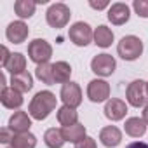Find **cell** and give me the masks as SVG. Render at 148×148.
Returning a JSON list of instances; mask_svg holds the SVG:
<instances>
[{"label": "cell", "instance_id": "29", "mask_svg": "<svg viewBox=\"0 0 148 148\" xmlns=\"http://www.w3.org/2000/svg\"><path fill=\"white\" fill-rule=\"evenodd\" d=\"M75 148H98V146H96V139L86 136L82 141H79V143L75 145Z\"/></svg>", "mask_w": 148, "mask_h": 148}, {"label": "cell", "instance_id": "3", "mask_svg": "<svg viewBox=\"0 0 148 148\" xmlns=\"http://www.w3.org/2000/svg\"><path fill=\"white\" fill-rule=\"evenodd\" d=\"M28 56L33 63H37V66L44 64V63H49V59L52 56V47L47 40L35 38L28 44Z\"/></svg>", "mask_w": 148, "mask_h": 148}, {"label": "cell", "instance_id": "13", "mask_svg": "<svg viewBox=\"0 0 148 148\" xmlns=\"http://www.w3.org/2000/svg\"><path fill=\"white\" fill-rule=\"evenodd\" d=\"M9 127L16 132V134H23V132H30L32 127V119L26 112H14V115L9 119Z\"/></svg>", "mask_w": 148, "mask_h": 148}, {"label": "cell", "instance_id": "35", "mask_svg": "<svg viewBox=\"0 0 148 148\" xmlns=\"http://www.w3.org/2000/svg\"><path fill=\"white\" fill-rule=\"evenodd\" d=\"M9 148H12V146H9Z\"/></svg>", "mask_w": 148, "mask_h": 148}, {"label": "cell", "instance_id": "34", "mask_svg": "<svg viewBox=\"0 0 148 148\" xmlns=\"http://www.w3.org/2000/svg\"><path fill=\"white\" fill-rule=\"evenodd\" d=\"M146 92H148V82H146Z\"/></svg>", "mask_w": 148, "mask_h": 148}, {"label": "cell", "instance_id": "31", "mask_svg": "<svg viewBox=\"0 0 148 148\" xmlns=\"http://www.w3.org/2000/svg\"><path fill=\"white\" fill-rule=\"evenodd\" d=\"M89 5L92 9H96V11H101V9H106L108 7V2H106V0H103V2H92V0H91Z\"/></svg>", "mask_w": 148, "mask_h": 148}, {"label": "cell", "instance_id": "27", "mask_svg": "<svg viewBox=\"0 0 148 148\" xmlns=\"http://www.w3.org/2000/svg\"><path fill=\"white\" fill-rule=\"evenodd\" d=\"M132 7L139 18H148V0H134Z\"/></svg>", "mask_w": 148, "mask_h": 148}, {"label": "cell", "instance_id": "15", "mask_svg": "<svg viewBox=\"0 0 148 148\" xmlns=\"http://www.w3.org/2000/svg\"><path fill=\"white\" fill-rule=\"evenodd\" d=\"M0 101H2V105L5 108H9V110L19 108L23 105V92L16 91L14 87H4L2 94H0Z\"/></svg>", "mask_w": 148, "mask_h": 148}, {"label": "cell", "instance_id": "10", "mask_svg": "<svg viewBox=\"0 0 148 148\" xmlns=\"http://www.w3.org/2000/svg\"><path fill=\"white\" fill-rule=\"evenodd\" d=\"M131 18V11H129V5L127 4H122V2H117L113 5H110L108 9V21L115 26H120V25H125Z\"/></svg>", "mask_w": 148, "mask_h": 148}, {"label": "cell", "instance_id": "17", "mask_svg": "<svg viewBox=\"0 0 148 148\" xmlns=\"http://www.w3.org/2000/svg\"><path fill=\"white\" fill-rule=\"evenodd\" d=\"M11 87H14L19 92H28L33 87V79H32V75H30L28 71L18 73V75L11 77Z\"/></svg>", "mask_w": 148, "mask_h": 148}, {"label": "cell", "instance_id": "23", "mask_svg": "<svg viewBox=\"0 0 148 148\" xmlns=\"http://www.w3.org/2000/svg\"><path fill=\"white\" fill-rule=\"evenodd\" d=\"M5 70L9 73H12V75H18V73H23L26 71V58L21 54V52H14L5 66Z\"/></svg>", "mask_w": 148, "mask_h": 148}, {"label": "cell", "instance_id": "9", "mask_svg": "<svg viewBox=\"0 0 148 148\" xmlns=\"http://www.w3.org/2000/svg\"><path fill=\"white\" fill-rule=\"evenodd\" d=\"M87 98L92 103L108 101V98H110V84L105 82V80H99V79L91 80L89 86H87Z\"/></svg>", "mask_w": 148, "mask_h": 148}, {"label": "cell", "instance_id": "6", "mask_svg": "<svg viewBox=\"0 0 148 148\" xmlns=\"http://www.w3.org/2000/svg\"><path fill=\"white\" fill-rule=\"evenodd\" d=\"M125 96H127V103L134 108H139V106H145L146 99H148V92H146V82L143 80H134L127 86V91H125Z\"/></svg>", "mask_w": 148, "mask_h": 148}, {"label": "cell", "instance_id": "1", "mask_svg": "<svg viewBox=\"0 0 148 148\" xmlns=\"http://www.w3.org/2000/svg\"><path fill=\"white\" fill-rule=\"evenodd\" d=\"M56 108V96L51 91H40L33 96L28 106V113L35 120H44Z\"/></svg>", "mask_w": 148, "mask_h": 148}, {"label": "cell", "instance_id": "33", "mask_svg": "<svg viewBox=\"0 0 148 148\" xmlns=\"http://www.w3.org/2000/svg\"><path fill=\"white\" fill-rule=\"evenodd\" d=\"M143 120H145L146 125H148V105H145V110H143Z\"/></svg>", "mask_w": 148, "mask_h": 148}, {"label": "cell", "instance_id": "30", "mask_svg": "<svg viewBox=\"0 0 148 148\" xmlns=\"http://www.w3.org/2000/svg\"><path fill=\"white\" fill-rule=\"evenodd\" d=\"M11 52H9V49L5 47V45H2V66L5 68L7 66V63H9V59H11Z\"/></svg>", "mask_w": 148, "mask_h": 148}, {"label": "cell", "instance_id": "18", "mask_svg": "<svg viewBox=\"0 0 148 148\" xmlns=\"http://www.w3.org/2000/svg\"><path fill=\"white\" fill-rule=\"evenodd\" d=\"M125 132L132 138H141L145 132H146V122L139 117H131L125 120V125H124Z\"/></svg>", "mask_w": 148, "mask_h": 148}, {"label": "cell", "instance_id": "22", "mask_svg": "<svg viewBox=\"0 0 148 148\" xmlns=\"http://www.w3.org/2000/svg\"><path fill=\"white\" fill-rule=\"evenodd\" d=\"M63 136H64V139L66 141H70V143H79V141H82L84 138H86V125H82V124H75V125H70V127H63Z\"/></svg>", "mask_w": 148, "mask_h": 148}, {"label": "cell", "instance_id": "7", "mask_svg": "<svg viewBox=\"0 0 148 148\" xmlns=\"http://www.w3.org/2000/svg\"><path fill=\"white\" fill-rule=\"evenodd\" d=\"M115 68H117V63H115L113 56H110V54H98L91 61V70L99 77H110L115 71Z\"/></svg>", "mask_w": 148, "mask_h": 148}, {"label": "cell", "instance_id": "24", "mask_svg": "<svg viewBox=\"0 0 148 148\" xmlns=\"http://www.w3.org/2000/svg\"><path fill=\"white\" fill-rule=\"evenodd\" d=\"M35 9H37V2H32V0H18L14 4V11L21 19L32 18L35 14Z\"/></svg>", "mask_w": 148, "mask_h": 148}, {"label": "cell", "instance_id": "14", "mask_svg": "<svg viewBox=\"0 0 148 148\" xmlns=\"http://www.w3.org/2000/svg\"><path fill=\"white\" fill-rule=\"evenodd\" d=\"M99 141L106 146V148H115L120 145L122 141V132L119 127L115 125H108V127H103L99 131Z\"/></svg>", "mask_w": 148, "mask_h": 148}, {"label": "cell", "instance_id": "4", "mask_svg": "<svg viewBox=\"0 0 148 148\" xmlns=\"http://www.w3.org/2000/svg\"><path fill=\"white\" fill-rule=\"evenodd\" d=\"M68 37H70V40L75 44V45L86 47V45L91 44V40H94V32H92V28H91L87 23L79 21V23H73V25L70 26Z\"/></svg>", "mask_w": 148, "mask_h": 148}, {"label": "cell", "instance_id": "5", "mask_svg": "<svg viewBox=\"0 0 148 148\" xmlns=\"http://www.w3.org/2000/svg\"><path fill=\"white\" fill-rule=\"evenodd\" d=\"M70 16H71L70 7L64 4H52L45 12L47 25L52 28H64L70 21Z\"/></svg>", "mask_w": 148, "mask_h": 148}, {"label": "cell", "instance_id": "2", "mask_svg": "<svg viewBox=\"0 0 148 148\" xmlns=\"http://www.w3.org/2000/svg\"><path fill=\"white\" fill-rule=\"evenodd\" d=\"M117 52H119V56H120L122 59H125V61H134V59H138V58L143 54V42H141L138 37H134V35H127V37H124V38L119 42Z\"/></svg>", "mask_w": 148, "mask_h": 148}, {"label": "cell", "instance_id": "21", "mask_svg": "<svg viewBox=\"0 0 148 148\" xmlns=\"http://www.w3.org/2000/svg\"><path fill=\"white\" fill-rule=\"evenodd\" d=\"M44 141L49 148H61L66 143V139L63 136V129H56V127H51V129L45 131Z\"/></svg>", "mask_w": 148, "mask_h": 148}, {"label": "cell", "instance_id": "16", "mask_svg": "<svg viewBox=\"0 0 148 148\" xmlns=\"http://www.w3.org/2000/svg\"><path fill=\"white\" fill-rule=\"evenodd\" d=\"M52 73H54V82L56 84H68L71 77V66L66 61H56L52 64Z\"/></svg>", "mask_w": 148, "mask_h": 148}, {"label": "cell", "instance_id": "20", "mask_svg": "<svg viewBox=\"0 0 148 148\" xmlns=\"http://www.w3.org/2000/svg\"><path fill=\"white\" fill-rule=\"evenodd\" d=\"M113 42V32L105 26V25H99L96 30H94V44L98 47H110Z\"/></svg>", "mask_w": 148, "mask_h": 148}, {"label": "cell", "instance_id": "32", "mask_svg": "<svg viewBox=\"0 0 148 148\" xmlns=\"http://www.w3.org/2000/svg\"><path fill=\"white\" fill-rule=\"evenodd\" d=\"M125 148H148V145H146V143H143V141H134V143L127 145Z\"/></svg>", "mask_w": 148, "mask_h": 148}, {"label": "cell", "instance_id": "8", "mask_svg": "<svg viewBox=\"0 0 148 148\" xmlns=\"http://www.w3.org/2000/svg\"><path fill=\"white\" fill-rule=\"evenodd\" d=\"M59 98L61 101L70 106V108H77L82 105V91H80V86L75 84V82H68L61 87V92H59Z\"/></svg>", "mask_w": 148, "mask_h": 148}, {"label": "cell", "instance_id": "25", "mask_svg": "<svg viewBox=\"0 0 148 148\" xmlns=\"http://www.w3.org/2000/svg\"><path fill=\"white\" fill-rule=\"evenodd\" d=\"M35 75L40 82L47 84V86H54V73H52V64L51 63H44V64H38L35 68Z\"/></svg>", "mask_w": 148, "mask_h": 148}, {"label": "cell", "instance_id": "11", "mask_svg": "<svg viewBox=\"0 0 148 148\" xmlns=\"http://www.w3.org/2000/svg\"><path fill=\"white\" fill-rule=\"evenodd\" d=\"M127 113V105L119 99V98H112L106 101L105 105V115L106 119H110L112 122H117V120H122Z\"/></svg>", "mask_w": 148, "mask_h": 148}, {"label": "cell", "instance_id": "26", "mask_svg": "<svg viewBox=\"0 0 148 148\" xmlns=\"http://www.w3.org/2000/svg\"><path fill=\"white\" fill-rule=\"evenodd\" d=\"M12 148H35L37 146V138L32 132H23V134H16V138L11 143Z\"/></svg>", "mask_w": 148, "mask_h": 148}, {"label": "cell", "instance_id": "19", "mask_svg": "<svg viewBox=\"0 0 148 148\" xmlns=\"http://www.w3.org/2000/svg\"><path fill=\"white\" fill-rule=\"evenodd\" d=\"M58 122L63 125V127H70V125H75L79 122V113L75 108H70L66 105H63L59 110H58Z\"/></svg>", "mask_w": 148, "mask_h": 148}, {"label": "cell", "instance_id": "28", "mask_svg": "<svg viewBox=\"0 0 148 148\" xmlns=\"http://www.w3.org/2000/svg\"><path fill=\"white\" fill-rule=\"evenodd\" d=\"M14 138H16V132L11 127H4L0 131V143H12Z\"/></svg>", "mask_w": 148, "mask_h": 148}, {"label": "cell", "instance_id": "12", "mask_svg": "<svg viewBox=\"0 0 148 148\" xmlns=\"http://www.w3.org/2000/svg\"><path fill=\"white\" fill-rule=\"evenodd\" d=\"M28 33H30V30H28V26H26L23 21H14V23H11V25L7 26V32H5L9 42H12V44H23V42L28 38Z\"/></svg>", "mask_w": 148, "mask_h": 148}]
</instances>
